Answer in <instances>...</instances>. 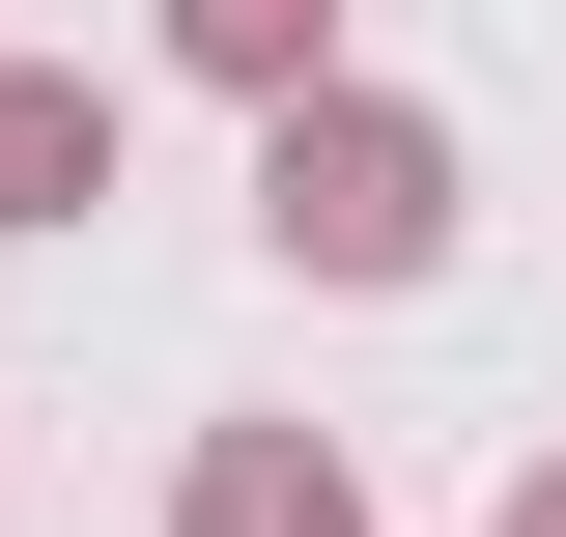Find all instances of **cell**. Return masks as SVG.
<instances>
[{
    "instance_id": "5",
    "label": "cell",
    "mask_w": 566,
    "mask_h": 537,
    "mask_svg": "<svg viewBox=\"0 0 566 537\" xmlns=\"http://www.w3.org/2000/svg\"><path fill=\"white\" fill-rule=\"evenodd\" d=\"M482 537H566V453H510V509H482Z\"/></svg>"
},
{
    "instance_id": "2",
    "label": "cell",
    "mask_w": 566,
    "mask_h": 537,
    "mask_svg": "<svg viewBox=\"0 0 566 537\" xmlns=\"http://www.w3.org/2000/svg\"><path fill=\"white\" fill-rule=\"evenodd\" d=\"M170 537H368V481H340V424H199Z\"/></svg>"
},
{
    "instance_id": "3",
    "label": "cell",
    "mask_w": 566,
    "mask_h": 537,
    "mask_svg": "<svg viewBox=\"0 0 566 537\" xmlns=\"http://www.w3.org/2000/svg\"><path fill=\"white\" fill-rule=\"evenodd\" d=\"M114 199V85L85 57H0V227H85Z\"/></svg>"
},
{
    "instance_id": "1",
    "label": "cell",
    "mask_w": 566,
    "mask_h": 537,
    "mask_svg": "<svg viewBox=\"0 0 566 537\" xmlns=\"http://www.w3.org/2000/svg\"><path fill=\"white\" fill-rule=\"evenodd\" d=\"M453 199H482V170H453V114H424V85H255V227H283V283H424L453 255Z\"/></svg>"
},
{
    "instance_id": "4",
    "label": "cell",
    "mask_w": 566,
    "mask_h": 537,
    "mask_svg": "<svg viewBox=\"0 0 566 537\" xmlns=\"http://www.w3.org/2000/svg\"><path fill=\"white\" fill-rule=\"evenodd\" d=\"M170 57H199V85H312V57H340V0H170Z\"/></svg>"
}]
</instances>
